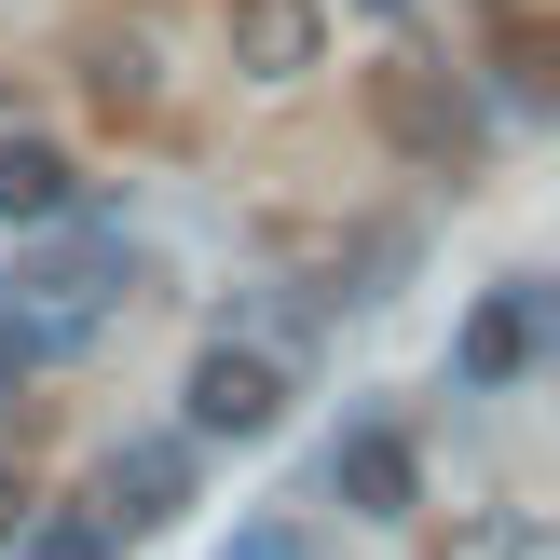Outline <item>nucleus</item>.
<instances>
[{
  "label": "nucleus",
  "instance_id": "4",
  "mask_svg": "<svg viewBox=\"0 0 560 560\" xmlns=\"http://www.w3.org/2000/svg\"><path fill=\"white\" fill-rule=\"evenodd\" d=\"M328 492H342L355 520H410L424 506V452H410L397 424H355V438H328Z\"/></svg>",
  "mask_w": 560,
  "mask_h": 560
},
{
  "label": "nucleus",
  "instance_id": "2",
  "mask_svg": "<svg viewBox=\"0 0 560 560\" xmlns=\"http://www.w3.org/2000/svg\"><path fill=\"white\" fill-rule=\"evenodd\" d=\"M273 410H288V370L260 342H206L191 355V438H273Z\"/></svg>",
  "mask_w": 560,
  "mask_h": 560
},
{
  "label": "nucleus",
  "instance_id": "10",
  "mask_svg": "<svg viewBox=\"0 0 560 560\" xmlns=\"http://www.w3.org/2000/svg\"><path fill=\"white\" fill-rule=\"evenodd\" d=\"M0 560H109V520H96V506H27Z\"/></svg>",
  "mask_w": 560,
  "mask_h": 560
},
{
  "label": "nucleus",
  "instance_id": "8",
  "mask_svg": "<svg viewBox=\"0 0 560 560\" xmlns=\"http://www.w3.org/2000/svg\"><path fill=\"white\" fill-rule=\"evenodd\" d=\"M69 206H82L69 151H42V137H14V124H0V219H27V233H55Z\"/></svg>",
  "mask_w": 560,
  "mask_h": 560
},
{
  "label": "nucleus",
  "instance_id": "5",
  "mask_svg": "<svg viewBox=\"0 0 560 560\" xmlns=\"http://www.w3.org/2000/svg\"><path fill=\"white\" fill-rule=\"evenodd\" d=\"M219 27H233V69L246 82H315L328 69V14H315V0H233Z\"/></svg>",
  "mask_w": 560,
  "mask_h": 560
},
{
  "label": "nucleus",
  "instance_id": "13",
  "mask_svg": "<svg viewBox=\"0 0 560 560\" xmlns=\"http://www.w3.org/2000/svg\"><path fill=\"white\" fill-rule=\"evenodd\" d=\"M219 560H315V534H301V520H246Z\"/></svg>",
  "mask_w": 560,
  "mask_h": 560
},
{
  "label": "nucleus",
  "instance_id": "15",
  "mask_svg": "<svg viewBox=\"0 0 560 560\" xmlns=\"http://www.w3.org/2000/svg\"><path fill=\"white\" fill-rule=\"evenodd\" d=\"M14 520H27V479H14V465H0V547H14Z\"/></svg>",
  "mask_w": 560,
  "mask_h": 560
},
{
  "label": "nucleus",
  "instance_id": "12",
  "mask_svg": "<svg viewBox=\"0 0 560 560\" xmlns=\"http://www.w3.org/2000/svg\"><path fill=\"white\" fill-rule=\"evenodd\" d=\"M82 82H96L109 124H137V109H151V55H137V42H96V55H82Z\"/></svg>",
  "mask_w": 560,
  "mask_h": 560
},
{
  "label": "nucleus",
  "instance_id": "9",
  "mask_svg": "<svg viewBox=\"0 0 560 560\" xmlns=\"http://www.w3.org/2000/svg\"><path fill=\"white\" fill-rule=\"evenodd\" d=\"M479 27H492V69H506L520 96L560 82V0H479Z\"/></svg>",
  "mask_w": 560,
  "mask_h": 560
},
{
  "label": "nucleus",
  "instance_id": "16",
  "mask_svg": "<svg viewBox=\"0 0 560 560\" xmlns=\"http://www.w3.org/2000/svg\"><path fill=\"white\" fill-rule=\"evenodd\" d=\"M0 124H14V82H0Z\"/></svg>",
  "mask_w": 560,
  "mask_h": 560
},
{
  "label": "nucleus",
  "instance_id": "3",
  "mask_svg": "<svg viewBox=\"0 0 560 560\" xmlns=\"http://www.w3.org/2000/svg\"><path fill=\"white\" fill-rule=\"evenodd\" d=\"M370 109H383V137H397L410 164H465V151H479V109H465L438 69H383V82H370Z\"/></svg>",
  "mask_w": 560,
  "mask_h": 560
},
{
  "label": "nucleus",
  "instance_id": "11",
  "mask_svg": "<svg viewBox=\"0 0 560 560\" xmlns=\"http://www.w3.org/2000/svg\"><path fill=\"white\" fill-rule=\"evenodd\" d=\"M438 560H534V520L520 506H465L452 534H438Z\"/></svg>",
  "mask_w": 560,
  "mask_h": 560
},
{
  "label": "nucleus",
  "instance_id": "14",
  "mask_svg": "<svg viewBox=\"0 0 560 560\" xmlns=\"http://www.w3.org/2000/svg\"><path fill=\"white\" fill-rule=\"evenodd\" d=\"M14 383H27V342H14V328H0V410H14Z\"/></svg>",
  "mask_w": 560,
  "mask_h": 560
},
{
  "label": "nucleus",
  "instance_id": "6",
  "mask_svg": "<svg viewBox=\"0 0 560 560\" xmlns=\"http://www.w3.org/2000/svg\"><path fill=\"white\" fill-rule=\"evenodd\" d=\"M534 342H547V301H534V288H492L479 315H465V342H452V370L479 383V397H506V383L534 370Z\"/></svg>",
  "mask_w": 560,
  "mask_h": 560
},
{
  "label": "nucleus",
  "instance_id": "1",
  "mask_svg": "<svg viewBox=\"0 0 560 560\" xmlns=\"http://www.w3.org/2000/svg\"><path fill=\"white\" fill-rule=\"evenodd\" d=\"M137 288V246L124 233H55L14 260V301H0V328L27 342V370H55V355H82L109 328V301Z\"/></svg>",
  "mask_w": 560,
  "mask_h": 560
},
{
  "label": "nucleus",
  "instance_id": "7",
  "mask_svg": "<svg viewBox=\"0 0 560 560\" xmlns=\"http://www.w3.org/2000/svg\"><path fill=\"white\" fill-rule=\"evenodd\" d=\"M178 492H191V438H124L96 520H178Z\"/></svg>",
  "mask_w": 560,
  "mask_h": 560
}]
</instances>
